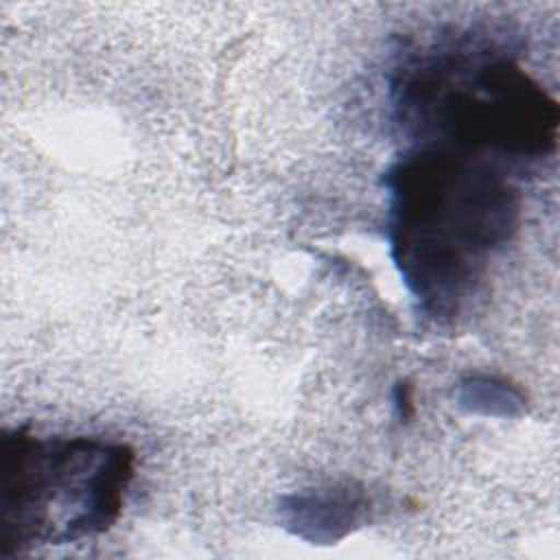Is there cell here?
<instances>
[{"instance_id": "1", "label": "cell", "mask_w": 560, "mask_h": 560, "mask_svg": "<svg viewBox=\"0 0 560 560\" xmlns=\"http://www.w3.org/2000/svg\"><path fill=\"white\" fill-rule=\"evenodd\" d=\"M394 265L429 319H453L490 258L518 230L521 197L479 155L416 147L387 173Z\"/></svg>"}, {"instance_id": "2", "label": "cell", "mask_w": 560, "mask_h": 560, "mask_svg": "<svg viewBox=\"0 0 560 560\" xmlns=\"http://www.w3.org/2000/svg\"><path fill=\"white\" fill-rule=\"evenodd\" d=\"M400 125L420 147L536 160L556 149V101L508 55L440 48L409 59L392 85Z\"/></svg>"}, {"instance_id": "3", "label": "cell", "mask_w": 560, "mask_h": 560, "mask_svg": "<svg viewBox=\"0 0 560 560\" xmlns=\"http://www.w3.org/2000/svg\"><path fill=\"white\" fill-rule=\"evenodd\" d=\"M136 455L122 442L0 438V556L68 545L107 532L120 516Z\"/></svg>"}, {"instance_id": "4", "label": "cell", "mask_w": 560, "mask_h": 560, "mask_svg": "<svg viewBox=\"0 0 560 560\" xmlns=\"http://www.w3.org/2000/svg\"><path fill=\"white\" fill-rule=\"evenodd\" d=\"M365 499L354 490H328L324 494H302L289 499V505L280 508L287 525L308 538L335 542L359 523V514Z\"/></svg>"}, {"instance_id": "5", "label": "cell", "mask_w": 560, "mask_h": 560, "mask_svg": "<svg viewBox=\"0 0 560 560\" xmlns=\"http://www.w3.org/2000/svg\"><path fill=\"white\" fill-rule=\"evenodd\" d=\"M459 400L470 411L501 413V416H512V413L521 411L523 402H525L523 396L516 389L508 387V383L497 381V378H488V376L470 378L462 387Z\"/></svg>"}, {"instance_id": "6", "label": "cell", "mask_w": 560, "mask_h": 560, "mask_svg": "<svg viewBox=\"0 0 560 560\" xmlns=\"http://www.w3.org/2000/svg\"><path fill=\"white\" fill-rule=\"evenodd\" d=\"M394 407L400 420L411 418L413 413V398H411V387L407 383H398L394 389Z\"/></svg>"}]
</instances>
